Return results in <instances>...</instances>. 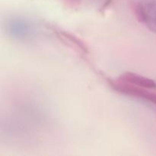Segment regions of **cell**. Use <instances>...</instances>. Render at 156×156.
Returning <instances> with one entry per match:
<instances>
[{
  "mask_svg": "<svg viewBox=\"0 0 156 156\" xmlns=\"http://www.w3.org/2000/svg\"><path fill=\"white\" fill-rule=\"evenodd\" d=\"M120 80L126 82H129L131 84L142 86L143 88H155L156 83L154 81L138 75L133 74V73H126L120 76Z\"/></svg>",
  "mask_w": 156,
  "mask_h": 156,
  "instance_id": "obj_1",
  "label": "cell"
}]
</instances>
